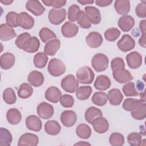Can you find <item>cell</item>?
I'll list each match as a JSON object with an SVG mask.
<instances>
[{"instance_id": "cell-1", "label": "cell", "mask_w": 146, "mask_h": 146, "mask_svg": "<svg viewBox=\"0 0 146 146\" xmlns=\"http://www.w3.org/2000/svg\"><path fill=\"white\" fill-rule=\"evenodd\" d=\"M48 71L53 76L58 77L63 74L66 70L64 62L59 59L52 58L50 59L48 64Z\"/></svg>"}, {"instance_id": "cell-2", "label": "cell", "mask_w": 146, "mask_h": 146, "mask_svg": "<svg viewBox=\"0 0 146 146\" xmlns=\"http://www.w3.org/2000/svg\"><path fill=\"white\" fill-rule=\"evenodd\" d=\"M76 79L82 84H91L95 78V74L88 66H83L79 68L76 73Z\"/></svg>"}, {"instance_id": "cell-3", "label": "cell", "mask_w": 146, "mask_h": 146, "mask_svg": "<svg viewBox=\"0 0 146 146\" xmlns=\"http://www.w3.org/2000/svg\"><path fill=\"white\" fill-rule=\"evenodd\" d=\"M91 64L93 68L96 72H102L108 67V58L104 54L98 53L92 57Z\"/></svg>"}, {"instance_id": "cell-4", "label": "cell", "mask_w": 146, "mask_h": 146, "mask_svg": "<svg viewBox=\"0 0 146 146\" xmlns=\"http://www.w3.org/2000/svg\"><path fill=\"white\" fill-rule=\"evenodd\" d=\"M60 84L64 91L74 93L76 92L79 87V82L74 75L69 74L62 79Z\"/></svg>"}, {"instance_id": "cell-5", "label": "cell", "mask_w": 146, "mask_h": 146, "mask_svg": "<svg viewBox=\"0 0 146 146\" xmlns=\"http://www.w3.org/2000/svg\"><path fill=\"white\" fill-rule=\"evenodd\" d=\"M66 14V10L63 8H53L51 9L48 13V20L51 24L58 25L65 20Z\"/></svg>"}, {"instance_id": "cell-6", "label": "cell", "mask_w": 146, "mask_h": 146, "mask_svg": "<svg viewBox=\"0 0 146 146\" xmlns=\"http://www.w3.org/2000/svg\"><path fill=\"white\" fill-rule=\"evenodd\" d=\"M135 46V40L128 34L123 35L121 39L117 42L118 48L123 52H128L133 49Z\"/></svg>"}, {"instance_id": "cell-7", "label": "cell", "mask_w": 146, "mask_h": 146, "mask_svg": "<svg viewBox=\"0 0 146 146\" xmlns=\"http://www.w3.org/2000/svg\"><path fill=\"white\" fill-rule=\"evenodd\" d=\"M17 25L22 29L29 30L34 26V19L26 12H21L18 15Z\"/></svg>"}, {"instance_id": "cell-8", "label": "cell", "mask_w": 146, "mask_h": 146, "mask_svg": "<svg viewBox=\"0 0 146 146\" xmlns=\"http://www.w3.org/2000/svg\"><path fill=\"white\" fill-rule=\"evenodd\" d=\"M36 111L38 116L43 119H50L54 113L53 106L46 102L39 103L37 106Z\"/></svg>"}, {"instance_id": "cell-9", "label": "cell", "mask_w": 146, "mask_h": 146, "mask_svg": "<svg viewBox=\"0 0 146 146\" xmlns=\"http://www.w3.org/2000/svg\"><path fill=\"white\" fill-rule=\"evenodd\" d=\"M125 59L128 66L132 69L139 68L143 62L141 55L137 51H132L127 54Z\"/></svg>"}, {"instance_id": "cell-10", "label": "cell", "mask_w": 146, "mask_h": 146, "mask_svg": "<svg viewBox=\"0 0 146 146\" xmlns=\"http://www.w3.org/2000/svg\"><path fill=\"white\" fill-rule=\"evenodd\" d=\"M85 13L89 21L94 25L99 24L101 21V14L99 10L91 6H87L84 8Z\"/></svg>"}, {"instance_id": "cell-11", "label": "cell", "mask_w": 146, "mask_h": 146, "mask_svg": "<svg viewBox=\"0 0 146 146\" xmlns=\"http://www.w3.org/2000/svg\"><path fill=\"white\" fill-rule=\"evenodd\" d=\"M38 143L39 138L37 135L31 133H25L21 136L18 140L17 145L18 146H36L38 144Z\"/></svg>"}, {"instance_id": "cell-12", "label": "cell", "mask_w": 146, "mask_h": 146, "mask_svg": "<svg viewBox=\"0 0 146 146\" xmlns=\"http://www.w3.org/2000/svg\"><path fill=\"white\" fill-rule=\"evenodd\" d=\"M112 76L117 82L121 84L128 83L133 79L130 72L125 68H121L113 71Z\"/></svg>"}, {"instance_id": "cell-13", "label": "cell", "mask_w": 146, "mask_h": 146, "mask_svg": "<svg viewBox=\"0 0 146 146\" xmlns=\"http://www.w3.org/2000/svg\"><path fill=\"white\" fill-rule=\"evenodd\" d=\"M77 116L72 110H66L60 115V120L63 125L67 127H72L76 123Z\"/></svg>"}, {"instance_id": "cell-14", "label": "cell", "mask_w": 146, "mask_h": 146, "mask_svg": "<svg viewBox=\"0 0 146 146\" xmlns=\"http://www.w3.org/2000/svg\"><path fill=\"white\" fill-rule=\"evenodd\" d=\"M91 124L92 125L94 131L98 133H104L106 132L109 128L108 120L102 116H99L95 118L92 121Z\"/></svg>"}, {"instance_id": "cell-15", "label": "cell", "mask_w": 146, "mask_h": 146, "mask_svg": "<svg viewBox=\"0 0 146 146\" xmlns=\"http://www.w3.org/2000/svg\"><path fill=\"white\" fill-rule=\"evenodd\" d=\"M26 9L35 16H40L45 11L44 7L37 0H29L26 3Z\"/></svg>"}, {"instance_id": "cell-16", "label": "cell", "mask_w": 146, "mask_h": 146, "mask_svg": "<svg viewBox=\"0 0 146 146\" xmlns=\"http://www.w3.org/2000/svg\"><path fill=\"white\" fill-rule=\"evenodd\" d=\"M78 26L72 22L67 21L61 27V32L62 35L65 38H72L76 36L78 33Z\"/></svg>"}, {"instance_id": "cell-17", "label": "cell", "mask_w": 146, "mask_h": 146, "mask_svg": "<svg viewBox=\"0 0 146 146\" xmlns=\"http://www.w3.org/2000/svg\"><path fill=\"white\" fill-rule=\"evenodd\" d=\"M87 44L92 48L99 47L103 42V38L102 35L96 31L90 33L86 38Z\"/></svg>"}, {"instance_id": "cell-18", "label": "cell", "mask_w": 146, "mask_h": 146, "mask_svg": "<svg viewBox=\"0 0 146 146\" xmlns=\"http://www.w3.org/2000/svg\"><path fill=\"white\" fill-rule=\"evenodd\" d=\"M17 36V34L11 26L7 23L0 25V39L1 41H7Z\"/></svg>"}, {"instance_id": "cell-19", "label": "cell", "mask_w": 146, "mask_h": 146, "mask_svg": "<svg viewBox=\"0 0 146 146\" xmlns=\"http://www.w3.org/2000/svg\"><path fill=\"white\" fill-rule=\"evenodd\" d=\"M40 42L37 37L30 36L25 42L22 50L28 53H35L39 48Z\"/></svg>"}, {"instance_id": "cell-20", "label": "cell", "mask_w": 146, "mask_h": 146, "mask_svg": "<svg viewBox=\"0 0 146 146\" xmlns=\"http://www.w3.org/2000/svg\"><path fill=\"white\" fill-rule=\"evenodd\" d=\"M62 96V93L59 89L54 86L48 88L44 93L46 99L52 103H58Z\"/></svg>"}, {"instance_id": "cell-21", "label": "cell", "mask_w": 146, "mask_h": 146, "mask_svg": "<svg viewBox=\"0 0 146 146\" xmlns=\"http://www.w3.org/2000/svg\"><path fill=\"white\" fill-rule=\"evenodd\" d=\"M26 125L27 128L35 132H39L42 127V123L39 117L36 115H30L26 119Z\"/></svg>"}, {"instance_id": "cell-22", "label": "cell", "mask_w": 146, "mask_h": 146, "mask_svg": "<svg viewBox=\"0 0 146 146\" xmlns=\"http://www.w3.org/2000/svg\"><path fill=\"white\" fill-rule=\"evenodd\" d=\"M135 20L132 17L128 15H123L118 21L119 27L124 32L130 31L135 25Z\"/></svg>"}, {"instance_id": "cell-23", "label": "cell", "mask_w": 146, "mask_h": 146, "mask_svg": "<svg viewBox=\"0 0 146 146\" xmlns=\"http://www.w3.org/2000/svg\"><path fill=\"white\" fill-rule=\"evenodd\" d=\"M15 61V56L12 53L5 52L0 57L1 67L3 70H9L14 66Z\"/></svg>"}, {"instance_id": "cell-24", "label": "cell", "mask_w": 146, "mask_h": 146, "mask_svg": "<svg viewBox=\"0 0 146 146\" xmlns=\"http://www.w3.org/2000/svg\"><path fill=\"white\" fill-rule=\"evenodd\" d=\"M111 85V80L107 76L104 75H99L96 78L94 83L95 88L100 91L107 90L110 87Z\"/></svg>"}, {"instance_id": "cell-25", "label": "cell", "mask_w": 146, "mask_h": 146, "mask_svg": "<svg viewBox=\"0 0 146 146\" xmlns=\"http://www.w3.org/2000/svg\"><path fill=\"white\" fill-rule=\"evenodd\" d=\"M29 83L36 87L42 86L44 82V76L43 74L38 71H32L27 77Z\"/></svg>"}, {"instance_id": "cell-26", "label": "cell", "mask_w": 146, "mask_h": 146, "mask_svg": "<svg viewBox=\"0 0 146 146\" xmlns=\"http://www.w3.org/2000/svg\"><path fill=\"white\" fill-rule=\"evenodd\" d=\"M107 98L111 105L118 106L121 103L123 96L119 89L113 88L108 92Z\"/></svg>"}, {"instance_id": "cell-27", "label": "cell", "mask_w": 146, "mask_h": 146, "mask_svg": "<svg viewBox=\"0 0 146 146\" xmlns=\"http://www.w3.org/2000/svg\"><path fill=\"white\" fill-rule=\"evenodd\" d=\"M60 47V41L58 39H52L47 42L44 47V52L48 55L54 56Z\"/></svg>"}, {"instance_id": "cell-28", "label": "cell", "mask_w": 146, "mask_h": 146, "mask_svg": "<svg viewBox=\"0 0 146 146\" xmlns=\"http://www.w3.org/2000/svg\"><path fill=\"white\" fill-rule=\"evenodd\" d=\"M6 119L10 124L17 125L19 124L21 120V113L17 108H10L7 111Z\"/></svg>"}, {"instance_id": "cell-29", "label": "cell", "mask_w": 146, "mask_h": 146, "mask_svg": "<svg viewBox=\"0 0 146 146\" xmlns=\"http://www.w3.org/2000/svg\"><path fill=\"white\" fill-rule=\"evenodd\" d=\"M114 7L116 11L120 15H125L130 10L131 5L128 1L116 0L115 1Z\"/></svg>"}, {"instance_id": "cell-30", "label": "cell", "mask_w": 146, "mask_h": 146, "mask_svg": "<svg viewBox=\"0 0 146 146\" xmlns=\"http://www.w3.org/2000/svg\"><path fill=\"white\" fill-rule=\"evenodd\" d=\"M61 130V126L59 123L54 120L47 121L44 125L45 132L50 135H57Z\"/></svg>"}, {"instance_id": "cell-31", "label": "cell", "mask_w": 146, "mask_h": 146, "mask_svg": "<svg viewBox=\"0 0 146 146\" xmlns=\"http://www.w3.org/2000/svg\"><path fill=\"white\" fill-rule=\"evenodd\" d=\"M102 116L103 113L102 111L95 107H90L88 108L84 114L86 120L90 124H91L92 121L97 117Z\"/></svg>"}, {"instance_id": "cell-32", "label": "cell", "mask_w": 146, "mask_h": 146, "mask_svg": "<svg viewBox=\"0 0 146 146\" xmlns=\"http://www.w3.org/2000/svg\"><path fill=\"white\" fill-rule=\"evenodd\" d=\"M17 93L20 98L27 99L32 95L33 93V88L30 84L23 83L20 85Z\"/></svg>"}, {"instance_id": "cell-33", "label": "cell", "mask_w": 146, "mask_h": 146, "mask_svg": "<svg viewBox=\"0 0 146 146\" xmlns=\"http://www.w3.org/2000/svg\"><path fill=\"white\" fill-rule=\"evenodd\" d=\"M92 92V89L90 86H83L78 88L76 91V98L80 100L88 99Z\"/></svg>"}, {"instance_id": "cell-34", "label": "cell", "mask_w": 146, "mask_h": 146, "mask_svg": "<svg viewBox=\"0 0 146 146\" xmlns=\"http://www.w3.org/2000/svg\"><path fill=\"white\" fill-rule=\"evenodd\" d=\"M143 103L141 100L133 98H127L124 101L122 107L125 111L131 112Z\"/></svg>"}, {"instance_id": "cell-35", "label": "cell", "mask_w": 146, "mask_h": 146, "mask_svg": "<svg viewBox=\"0 0 146 146\" xmlns=\"http://www.w3.org/2000/svg\"><path fill=\"white\" fill-rule=\"evenodd\" d=\"M48 60V58L44 52H39L34 55L33 62L35 67L43 68L47 64Z\"/></svg>"}, {"instance_id": "cell-36", "label": "cell", "mask_w": 146, "mask_h": 146, "mask_svg": "<svg viewBox=\"0 0 146 146\" xmlns=\"http://www.w3.org/2000/svg\"><path fill=\"white\" fill-rule=\"evenodd\" d=\"M76 133L81 139H87L91 135V129L89 125L86 124H80L76 128Z\"/></svg>"}, {"instance_id": "cell-37", "label": "cell", "mask_w": 146, "mask_h": 146, "mask_svg": "<svg viewBox=\"0 0 146 146\" xmlns=\"http://www.w3.org/2000/svg\"><path fill=\"white\" fill-rule=\"evenodd\" d=\"M13 137L10 132L4 128H0V145L10 146L12 142Z\"/></svg>"}, {"instance_id": "cell-38", "label": "cell", "mask_w": 146, "mask_h": 146, "mask_svg": "<svg viewBox=\"0 0 146 146\" xmlns=\"http://www.w3.org/2000/svg\"><path fill=\"white\" fill-rule=\"evenodd\" d=\"M92 103L98 106H103L106 104L107 102V95L102 91L96 92L92 96Z\"/></svg>"}, {"instance_id": "cell-39", "label": "cell", "mask_w": 146, "mask_h": 146, "mask_svg": "<svg viewBox=\"0 0 146 146\" xmlns=\"http://www.w3.org/2000/svg\"><path fill=\"white\" fill-rule=\"evenodd\" d=\"M39 36L43 43H46L56 38V34L47 27L41 29L39 32Z\"/></svg>"}, {"instance_id": "cell-40", "label": "cell", "mask_w": 146, "mask_h": 146, "mask_svg": "<svg viewBox=\"0 0 146 146\" xmlns=\"http://www.w3.org/2000/svg\"><path fill=\"white\" fill-rule=\"evenodd\" d=\"M131 115L135 120H143L146 117V104L145 103L141 104L137 108L131 111Z\"/></svg>"}, {"instance_id": "cell-41", "label": "cell", "mask_w": 146, "mask_h": 146, "mask_svg": "<svg viewBox=\"0 0 146 146\" xmlns=\"http://www.w3.org/2000/svg\"><path fill=\"white\" fill-rule=\"evenodd\" d=\"M2 98L5 102L8 104H13L17 100L15 93L11 88H7L3 91Z\"/></svg>"}, {"instance_id": "cell-42", "label": "cell", "mask_w": 146, "mask_h": 146, "mask_svg": "<svg viewBox=\"0 0 146 146\" xmlns=\"http://www.w3.org/2000/svg\"><path fill=\"white\" fill-rule=\"evenodd\" d=\"M76 21L79 26L83 29H89L91 26V23L86 17L84 11L80 10L76 17Z\"/></svg>"}, {"instance_id": "cell-43", "label": "cell", "mask_w": 146, "mask_h": 146, "mask_svg": "<svg viewBox=\"0 0 146 146\" xmlns=\"http://www.w3.org/2000/svg\"><path fill=\"white\" fill-rule=\"evenodd\" d=\"M109 143L112 146H121L124 143V136L118 132L112 133L110 136Z\"/></svg>"}, {"instance_id": "cell-44", "label": "cell", "mask_w": 146, "mask_h": 146, "mask_svg": "<svg viewBox=\"0 0 146 146\" xmlns=\"http://www.w3.org/2000/svg\"><path fill=\"white\" fill-rule=\"evenodd\" d=\"M121 32L116 28H110L106 30L104 35L105 39L110 42L116 40L120 36Z\"/></svg>"}, {"instance_id": "cell-45", "label": "cell", "mask_w": 146, "mask_h": 146, "mask_svg": "<svg viewBox=\"0 0 146 146\" xmlns=\"http://www.w3.org/2000/svg\"><path fill=\"white\" fill-rule=\"evenodd\" d=\"M122 91L126 96H136L139 95L133 82H128L122 87Z\"/></svg>"}, {"instance_id": "cell-46", "label": "cell", "mask_w": 146, "mask_h": 146, "mask_svg": "<svg viewBox=\"0 0 146 146\" xmlns=\"http://www.w3.org/2000/svg\"><path fill=\"white\" fill-rule=\"evenodd\" d=\"M127 141L131 146H139L141 144L142 136L139 133L132 132L128 135Z\"/></svg>"}, {"instance_id": "cell-47", "label": "cell", "mask_w": 146, "mask_h": 146, "mask_svg": "<svg viewBox=\"0 0 146 146\" xmlns=\"http://www.w3.org/2000/svg\"><path fill=\"white\" fill-rule=\"evenodd\" d=\"M80 11V7L78 5L76 4H73L71 5L68 10L67 17L68 20L73 22L76 21V17Z\"/></svg>"}, {"instance_id": "cell-48", "label": "cell", "mask_w": 146, "mask_h": 146, "mask_svg": "<svg viewBox=\"0 0 146 146\" xmlns=\"http://www.w3.org/2000/svg\"><path fill=\"white\" fill-rule=\"evenodd\" d=\"M18 14L15 11L9 12L6 16V23L11 27H18L17 17Z\"/></svg>"}, {"instance_id": "cell-49", "label": "cell", "mask_w": 146, "mask_h": 146, "mask_svg": "<svg viewBox=\"0 0 146 146\" xmlns=\"http://www.w3.org/2000/svg\"><path fill=\"white\" fill-rule=\"evenodd\" d=\"M60 104L65 108H71L74 106V98L68 94H64L62 96L60 100Z\"/></svg>"}, {"instance_id": "cell-50", "label": "cell", "mask_w": 146, "mask_h": 146, "mask_svg": "<svg viewBox=\"0 0 146 146\" xmlns=\"http://www.w3.org/2000/svg\"><path fill=\"white\" fill-rule=\"evenodd\" d=\"M111 67L112 72L119 69L125 68V63L123 58L116 57L113 59L111 62Z\"/></svg>"}, {"instance_id": "cell-51", "label": "cell", "mask_w": 146, "mask_h": 146, "mask_svg": "<svg viewBox=\"0 0 146 146\" xmlns=\"http://www.w3.org/2000/svg\"><path fill=\"white\" fill-rule=\"evenodd\" d=\"M135 13L136 15L141 18L146 17V1H141L139 3L135 9Z\"/></svg>"}, {"instance_id": "cell-52", "label": "cell", "mask_w": 146, "mask_h": 146, "mask_svg": "<svg viewBox=\"0 0 146 146\" xmlns=\"http://www.w3.org/2000/svg\"><path fill=\"white\" fill-rule=\"evenodd\" d=\"M30 36H31L30 34L29 33H27V32L21 34L20 35H19L17 36V39L15 41V45L17 46V47L18 48H19V49L22 50L23 46L25 42Z\"/></svg>"}, {"instance_id": "cell-53", "label": "cell", "mask_w": 146, "mask_h": 146, "mask_svg": "<svg viewBox=\"0 0 146 146\" xmlns=\"http://www.w3.org/2000/svg\"><path fill=\"white\" fill-rule=\"evenodd\" d=\"M67 1L66 0H52V7L54 9H60L64 6L66 4Z\"/></svg>"}, {"instance_id": "cell-54", "label": "cell", "mask_w": 146, "mask_h": 146, "mask_svg": "<svg viewBox=\"0 0 146 146\" xmlns=\"http://www.w3.org/2000/svg\"><path fill=\"white\" fill-rule=\"evenodd\" d=\"M112 0H96L95 1L96 5L99 7H106L112 3Z\"/></svg>"}, {"instance_id": "cell-55", "label": "cell", "mask_w": 146, "mask_h": 146, "mask_svg": "<svg viewBox=\"0 0 146 146\" xmlns=\"http://www.w3.org/2000/svg\"><path fill=\"white\" fill-rule=\"evenodd\" d=\"M140 29L141 31V35H146V21L145 19L140 21L139 24Z\"/></svg>"}, {"instance_id": "cell-56", "label": "cell", "mask_w": 146, "mask_h": 146, "mask_svg": "<svg viewBox=\"0 0 146 146\" xmlns=\"http://www.w3.org/2000/svg\"><path fill=\"white\" fill-rule=\"evenodd\" d=\"M146 35H141V36L139 39V43L140 46L143 47V48L146 47Z\"/></svg>"}, {"instance_id": "cell-57", "label": "cell", "mask_w": 146, "mask_h": 146, "mask_svg": "<svg viewBox=\"0 0 146 146\" xmlns=\"http://www.w3.org/2000/svg\"><path fill=\"white\" fill-rule=\"evenodd\" d=\"M78 2L82 5H85L87 4H91L94 2V1H89V0H82V1H78Z\"/></svg>"}, {"instance_id": "cell-58", "label": "cell", "mask_w": 146, "mask_h": 146, "mask_svg": "<svg viewBox=\"0 0 146 146\" xmlns=\"http://www.w3.org/2000/svg\"><path fill=\"white\" fill-rule=\"evenodd\" d=\"M42 2L47 6H51L52 3V0H46L42 1Z\"/></svg>"}, {"instance_id": "cell-59", "label": "cell", "mask_w": 146, "mask_h": 146, "mask_svg": "<svg viewBox=\"0 0 146 146\" xmlns=\"http://www.w3.org/2000/svg\"><path fill=\"white\" fill-rule=\"evenodd\" d=\"M0 2L3 3V5H10L13 2V1H10V0H1Z\"/></svg>"}, {"instance_id": "cell-60", "label": "cell", "mask_w": 146, "mask_h": 146, "mask_svg": "<svg viewBox=\"0 0 146 146\" xmlns=\"http://www.w3.org/2000/svg\"><path fill=\"white\" fill-rule=\"evenodd\" d=\"M80 144H82V145H83V144H84V145H90V144H89V143H86V142H82V141H80V142H79V143H76V144H75V145H80Z\"/></svg>"}]
</instances>
